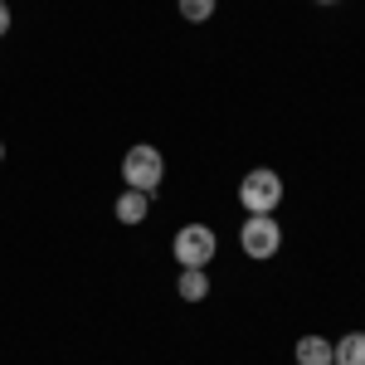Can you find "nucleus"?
Returning <instances> with one entry per match:
<instances>
[{
    "label": "nucleus",
    "instance_id": "1",
    "mask_svg": "<svg viewBox=\"0 0 365 365\" xmlns=\"http://www.w3.org/2000/svg\"><path fill=\"white\" fill-rule=\"evenodd\" d=\"M161 180H166V156H161L151 141L127 146V156H122V185H127V190H141V195H156Z\"/></svg>",
    "mask_w": 365,
    "mask_h": 365
},
{
    "label": "nucleus",
    "instance_id": "2",
    "mask_svg": "<svg viewBox=\"0 0 365 365\" xmlns=\"http://www.w3.org/2000/svg\"><path fill=\"white\" fill-rule=\"evenodd\" d=\"M239 205L249 210V215H278L282 205V175L268 166L249 170L244 180H239Z\"/></svg>",
    "mask_w": 365,
    "mask_h": 365
},
{
    "label": "nucleus",
    "instance_id": "3",
    "mask_svg": "<svg viewBox=\"0 0 365 365\" xmlns=\"http://www.w3.org/2000/svg\"><path fill=\"white\" fill-rule=\"evenodd\" d=\"M215 249H220V234L210 225H185V229H175V239H170V253H175L180 268H205L215 258Z\"/></svg>",
    "mask_w": 365,
    "mask_h": 365
},
{
    "label": "nucleus",
    "instance_id": "4",
    "mask_svg": "<svg viewBox=\"0 0 365 365\" xmlns=\"http://www.w3.org/2000/svg\"><path fill=\"white\" fill-rule=\"evenodd\" d=\"M239 249L249 253V258H258V263L278 258V249H282V225L273 220V215H249V220H244V229H239Z\"/></svg>",
    "mask_w": 365,
    "mask_h": 365
},
{
    "label": "nucleus",
    "instance_id": "5",
    "mask_svg": "<svg viewBox=\"0 0 365 365\" xmlns=\"http://www.w3.org/2000/svg\"><path fill=\"white\" fill-rule=\"evenodd\" d=\"M146 210H151V195H141V190H122V195L113 200L117 225H141V220H146Z\"/></svg>",
    "mask_w": 365,
    "mask_h": 365
},
{
    "label": "nucleus",
    "instance_id": "6",
    "mask_svg": "<svg viewBox=\"0 0 365 365\" xmlns=\"http://www.w3.org/2000/svg\"><path fill=\"white\" fill-rule=\"evenodd\" d=\"M331 365H365V331H346L331 341Z\"/></svg>",
    "mask_w": 365,
    "mask_h": 365
},
{
    "label": "nucleus",
    "instance_id": "7",
    "mask_svg": "<svg viewBox=\"0 0 365 365\" xmlns=\"http://www.w3.org/2000/svg\"><path fill=\"white\" fill-rule=\"evenodd\" d=\"M175 292H180V302H205V297H210V278H205V268H180Z\"/></svg>",
    "mask_w": 365,
    "mask_h": 365
},
{
    "label": "nucleus",
    "instance_id": "8",
    "mask_svg": "<svg viewBox=\"0 0 365 365\" xmlns=\"http://www.w3.org/2000/svg\"><path fill=\"white\" fill-rule=\"evenodd\" d=\"M292 356H297V365H331V341L312 331V336L297 341V351H292Z\"/></svg>",
    "mask_w": 365,
    "mask_h": 365
},
{
    "label": "nucleus",
    "instance_id": "9",
    "mask_svg": "<svg viewBox=\"0 0 365 365\" xmlns=\"http://www.w3.org/2000/svg\"><path fill=\"white\" fill-rule=\"evenodd\" d=\"M180 15H185L190 25H205V20L215 15V0H180Z\"/></svg>",
    "mask_w": 365,
    "mask_h": 365
},
{
    "label": "nucleus",
    "instance_id": "10",
    "mask_svg": "<svg viewBox=\"0 0 365 365\" xmlns=\"http://www.w3.org/2000/svg\"><path fill=\"white\" fill-rule=\"evenodd\" d=\"M5 34H10V5L0 0V39H5Z\"/></svg>",
    "mask_w": 365,
    "mask_h": 365
},
{
    "label": "nucleus",
    "instance_id": "11",
    "mask_svg": "<svg viewBox=\"0 0 365 365\" xmlns=\"http://www.w3.org/2000/svg\"><path fill=\"white\" fill-rule=\"evenodd\" d=\"M317 5H336V0H317Z\"/></svg>",
    "mask_w": 365,
    "mask_h": 365
},
{
    "label": "nucleus",
    "instance_id": "12",
    "mask_svg": "<svg viewBox=\"0 0 365 365\" xmlns=\"http://www.w3.org/2000/svg\"><path fill=\"white\" fill-rule=\"evenodd\" d=\"M0 161H5V146H0Z\"/></svg>",
    "mask_w": 365,
    "mask_h": 365
}]
</instances>
